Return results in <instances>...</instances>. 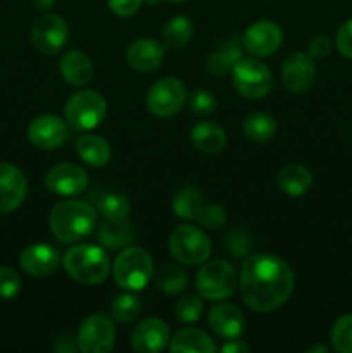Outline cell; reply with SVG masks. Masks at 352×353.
<instances>
[{
    "label": "cell",
    "instance_id": "f546056e",
    "mask_svg": "<svg viewBox=\"0 0 352 353\" xmlns=\"http://www.w3.org/2000/svg\"><path fill=\"white\" fill-rule=\"evenodd\" d=\"M193 37V24L188 17L175 16L162 28V40L171 48H183Z\"/></svg>",
    "mask_w": 352,
    "mask_h": 353
},
{
    "label": "cell",
    "instance_id": "7c38bea8",
    "mask_svg": "<svg viewBox=\"0 0 352 353\" xmlns=\"http://www.w3.org/2000/svg\"><path fill=\"white\" fill-rule=\"evenodd\" d=\"M317 69L313 55L306 52H293L282 65V81L292 93H306L316 81Z\"/></svg>",
    "mask_w": 352,
    "mask_h": 353
},
{
    "label": "cell",
    "instance_id": "d6a6232c",
    "mask_svg": "<svg viewBox=\"0 0 352 353\" xmlns=\"http://www.w3.org/2000/svg\"><path fill=\"white\" fill-rule=\"evenodd\" d=\"M99 210L104 216V219L109 221H123L130 216L131 203L126 195L121 193H109L104 199H100Z\"/></svg>",
    "mask_w": 352,
    "mask_h": 353
},
{
    "label": "cell",
    "instance_id": "83f0119b",
    "mask_svg": "<svg viewBox=\"0 0 352 353\" xmlns=\"http://www.w3.org/2000/svg\"><path fill=\"white\" fill-rule=\"evenodd\" d=\"M244 134L252 141H259L264 143L275 138L276 131H278V124H276L275 117H271L266 112H252L248 114L242 124Z\"/></svg>",
    "mask_w": 352,
    "mask_h": 353
},
{
    "label": "cell",
    "instance_id": "603a6c76",
    "mask_svg": "<svg viewBox=\"0 0 352 353\" xmlns=\"http://www.w3.org/2000/svg\"><path fill=\"white\" fill-rule=\"evenodd\" d=\"M192 138L193 147L199 152L207 155L219 154L224 147H226V133L221 126L211 121H202V123L195 124L192 128Z\"/></svg>",
    "mask_w": 352,
    "mask_h": 353
},
{
    "label": "cell",
    "instance_id": "7a4b0ae2",
    "mask_svg": "<svg viewBox=\"0 0 352 353\" xmlns=\"http://www.w3.org/2000/svg\"><path fill=\"white\" fill-rule=\"evenodd\" d=\"M95 221V209L90 203L71 199L62 200L52 207L48 226L55 240L61 243H76L92 234Z\"/></svg>",
    "mask_w": 352,
    "mask_h": 353
},
{
    "label": "cell",
    "instance_id": "8d00e7d4",
    "mask_svg": "<svg viewBox=\"0 0 352 353\" xmlns=\"http://www.w3.org/2000/svg\"><path fill=\"white\" fill-rule=\"evenodd\" d=\"M217 102L216 97L209 92V90H195L190 95V109L197 114V116H211L216 110Z\"/></svg>",
    "mask_w": 352,
    "mask_h": 353
},
{
    "label": "cell",
    "instance_id": "484cf974",
    "mask_svg": "<svg viewBox=\"0 0 352 353\" xmlns=\"http://www.w3.org/2000/svg\"><path fill=\"white\" fill-rule=\"evenodd\" d=\"M276 183H278V188L286 195L300 196L309 192L313 186V174L304 165L289 164L280 169Z\"/></svg>",
    "mask_w": 352,
    "mask_h": 353
},
{
    "label": "cell",
    "instance_id": "9a60e30c",
    "mask_svg": "<svg viewBox=\"0 0 352 353\" xmlns=\"http://www.w3.org/2000/svg\"><path fill=\"white\" fill-rule=\"evenodd\" d=\"M28 138L40 150H57L68 140V126L59 116L43 114L31 121Z\"/></svg>",
    "mask_w": 352,
    "mask_h": 353
},
{
    "label": "cell",
    "instance_id": "6da1fadb",
    "mask_svg": "<svg viewBox=\"0 0 352 353\" xmlns=\"http://www.w3.org/2000/svg\"><path fill=\"white\" fill-rule=\"evenodd\" d=\"M242 300L254 312H271L290 299L295 276L278 255L254 254L242 264L238 274Z\"/></svg>",
    "mask_w": 352,
    "mask_h": 353
},
{
    "label": "cell",
    "instance_id": "3957f363",
    "mask_svg": "<svg viewBox=\"0 0 352 353\" xmlns=\"http://www.w3.org/2000/svg\"><path fill=\"white\" fill-rule=\"evenodd\" d=\"M66 272L79 285L95 286L107 279L110 272V261L107 252L97 245H75L62 259Z\"/></svg>",
    "mask_w": 352,
    "mask_h": 353
},
{
    "label": "cell",
    "instance_id": "44dd1931",
    "mask_svg": "<svg viewBox=\"0 0 352 353\" xmlns=\"http://www.w3.org/2000/svg\"><path fill=\"white\" fill-rule=\"evenodd\" d=\"M62 79L71 86H85L93 78V64L81 50L66 52L59 62Z\"/></svg>",
    "mask_w": 352,
    "mask_h": 353
},
{
    "label": "cell",
    "instance_id": "f35d334b",
    "mask_svg": "<svg viewBox=\"0 0 352 353\" xmlns=\"http://www.w3.org/2000/svg\"><path fill=\"white\" fill-rule=\"evenodd\" d=\"M226 247L228 252H231L235 257L240 259L248 254V250H251L252 247V240L251 236H248V233H245V231H233V233L226 238Z\"/></svg>",
    "mask_w": 352,
    "mask_h": 353
},
{
    "label": "cell",
    "instance_id": "cb8c5ba5",
    "mask_svg": "<svg viewBox=\"0 0 352 353\" xmlns=\"http://www.w3.org/2000/svg\"><path fill=\"white\" fill-rule=\"evenodd\" d=\"M76 154L92 168H104L110 161V145L99 134L85 133L76 141Z\"/></svg>",
    "mask_w": 352,
    "mask_h": 353
},
{
    "label": "cell",
    "instance_id": "4dcf8cb0",
    "mask_svg": "<svg viewBox=\"0 0 352 353\" xmlns=\"http://www.w3.org/2000/svg\"><path fill=\"white\" fill-rule=\"evenodd\" d=\"M154 281L159 290L169 293V295H175V293L183 292L188 286V274L178 265L166 264L155 272Z\"/></svg>",
    "mask_w": 352,
    "mask_h": 353
},
{
    "label": "cell",
    "instance_id": "8992f818",
    "mask_svg": "<svg viewBox=\"0 0 352 353\" xmlns=\"http://www.w3.org/2000/svg\"><path fill=\"white\" fill-rule=\"evenodd\" d=\"M195 286L202 299L219 302L235 292L238 286V274L230 262L211 261L197 272Z\"/></svg>",
    "mask_w": 352,
    "mask_h": 353
},
{
    "label": "cell",
    "instance_id": "d4e9b609",
    "mask_svg": "<svg viewBox=\"0 0 352 353\" xmlns=\"http://www.w3.org/2000/svg\"><path fill=\"white\" fill-rule=\"evenodd\" d=\"M242 47L244 45H242V40H238V38H230V40L223 41L207 59V71L214 76H224L231 72L235 64L244 57L242 55Z\"/></svg>",
    "mask_w": 352,
    "mask_h": 353
},
{
    "label": "cell",
    "instance_id": "9c48e42d",
    "mask_svg": "<svg viewBox=\"0 0 352 353\" xmlns=\"http://www.w3.org/2000/svg\"><path fill=\"white\" fill-rule=\"evenodd\" d=\"M186 99H188V93H186L183 81H179L178 78H173V76H168V78L155 81L148 88L145 103H147V109L152 116L169 119V117L176 116L183 109Z\"/></svg>",
    "mask_w": 352,
    "mask_h": 353
},
{
    "label": "cell",
    "instance_id": "60d3db41",
    "mask_svg": "<svg viewBox=\"0 0 352 353\" xmlns=\"http://www.w3.org/2000/svg\"><path fill=\"white\" fill-rule=\"evenodd\" d=\"M144 0H107V6L116 16L130 17L138 12Z\"/></svg>",
    "mask_w": 352,
    "mask_h": 353
},
{
    "label": "cell",
    "instance_id": "5b68a950",
    "mask_svg": "<svg viewBox=\"0 0 352 353\" xmlns=\"http://www.w3.org/2000/svg\"><path fill=\"white\" fill-rule=\"evenodd\" d=\"M66 123L79 133H88L102 124L107 116V102L95 90H83L69 97L64 107Z\"/></svg>",
    "mask_w": 352,
    "mask_h": 353
},
{
    "label": "cell",
    "instance_id": "f1b7e54d",
    "mask_svg": "<svg viewBox=\"0 0 352 353\" xmlns=\"http://www.w3.org/2000/svg\"><path fill=\"white\" fill-rule=\"evenodd\" d=\"M204 202L202 195L199 190L193 186H185L176 193L175 200H173V210L179 219L185 221H197L200 210H202Z\"/></svg>",
    "mask_w": 352,
    "mask_h": 353
},
{
    "label": "cell",
    "instance_id": "ac0fdd59",
    "mask_svg": "<svg viewBox=\"0 0 352 353\" xmlns=\"http://www.w3.org/2000/svg\"><path fill=\"white\" fill-rule=\"evenodd\" d=\"M61 255L47 243H33L24 248L19 255V265L24 272L37 278H45L57 271Z\"/></svg>",
    "mask_w": 352,
    "mask_h": 353
},
{
    "label": "cell",
    "instance_id": "7dc6e473",
    "mask_svg": "<svg viewBox=\"0 0 352 353\" xmlns=\"http://www.w3.org/2000/svg\"><path fill=\"white\" fill-rule=\"evenodd\" d=\"M147 2L148 3H155V2H157V0H147Z\"/></svg>",
    "mask_w": 352,
    "mask_h": 353
},
{
    "label": "cell",
    "instance_id": "e0dca14e",
    "mask_svg": "<svg viewBox=\"0 0 352 353\" xmlns=\"http://www.w3.org/2000/svg\"><path fill=\"white\" fill-rule=\"evenodd\" d=\"M28 183L23 172L12 164L0 162V214L16 210L26 199Z\"/></svg>",
    "mask_w": 352,
    "mask_h": 353
},
{
    "label": "cell",
    "instance_id": "d590c367",
    "mask_svg": "<svg viewBox=\"0 0 352 353\" xmlns=\"http://www.w3.org/2000/svg\"><path fill=\"white\" fill-rule=\"evenodd\" d=\"M21 292V278L16 269L0 265V299L12 300Z\"/></svg>",
    "mask_w": 352,
    "mask_h": 353
},
{
    "label": "cell",
    "instance_id": "2e32d148",
    "mask_svg": "<svg viewBox=\"0 0 352 353\" xmlns=\"http://www.w3.org/2000/svg\"><path fill=\"white\" fill-rule=\"evenodd\" d=\"M171 333L162 319L148 317L141 321L131 333V347L138 353H157L169 345Z\"/></svg>",
    "mask_w": 352,
    "mask_h": 353
},
{
    "label": "cell",
    "instance_id": "7402d4cb",
    "mask_svg": "<svg viewBox=\"0 0 352 353\" xmlns=\"http://www.w3.org/2000/svg\"><path fill=\"white\" fill-rule=\"evenodd\" d=\"M216 350L217 347L213 338L197 327L179 330L169 340V352L171 353H214Z\"/></svg>",
    "mask_w": 352,
    "mask_h": 353
},
{
    "label": "cell",
    "instance_id": "277c9868",
    "mask_svg": "<svg viewBox=\"0 0 352 353\" xmlns=\"http://www.w3.org/2000/svg\"><path fill=\"white\" fill-rule=\"evenodd\" d=\"M116 285L126 292H140L154 274L150 254L140 247H124L113 265Z\"/></svg>",
    "mask_w": 352,
    "mask_h": 353
},
{
    "label": "cell",
    "instance_id": "4316f807",
    "mask_svg": "<svg viewBox=\"0 0 352 353\" xmlns=\"http://www.w3.org/2000/svg\"><path fill=\"white\" fill-rule=\"evenodd\" d=\"M135 240V231L126 219L123 221H109L106 219L99 230V241L109 250L130 247Z\"/></svg>",
    "mask_w": 352,
    "mask_h": 353
},
{
    "label": "cell",
    "instance_id": "ffe728a7",
    "mask_svg": "<svg viewBox=\"0 0 352 353\" xmlns=\"http://www.w3.org/2000/svg\"><path fill=\"white\" fill-rule=\"evenodd\" d=\"M166 57V48L154 38H138L128 47L126 61L130 68L140 72L155 71Z\"/></svg>",
    "mask_w": 352,
    "mask_h": 353
},
{
    "label": "cell",
    "instance_id": "836d02e7",
    "mask_svg": "<svg viewBox=\"0 0 352 353\" xmlns=\"http://www.w3.org/2000/svg\"><path fill=\"white\" fill-rule=\"evenodd\" d=\"M331 347L338 353H352V314L338 317L331 327Z\"/></svg>",
    "mask_w": 352,
    "mask_h": 353
},
{
    "label": "cell",
    "instance_id": "74e56055",
    "mask_svg": "<svg viewBox=\"0 0 352 353\" xmlns=\"http://www.w3.org/2000/svg\"><path fill=\"white\" fill-rule=\"evenodd\" d=\"M197 223L206 230L216 231L226 223V212L221 205H204L199 217H197Z\"/></svg>",
    "mask_w": 352,
    "mask_h": 353
},
{
    "label": "cell",
    "instance_id": "7bdbcfd3",
    "mask_svg": "<svg viewBox=\"0 0 352 353\" xmlns=\"http://www.w3.org/2000/svg\"><path fill=\"white\" fill-rule=\"evenodd\" d=\"M223 353H247L251 352V347L245 343L240 338H233V340H226V343L221 347Z\"/></svg>",
    "mask_w": 352,
    "mask_h": 353
},
{
    "label": "cell",
    "instance_id": "f6af8a7d",
    "mask_svg": "<svg viewBox=\"0 0 352 353\" xmlns=\"http://www.w3.org/2000/svg\"><path fill=\"white\" fill-rule=\"evenodd\" d=\"M307 353H326L328 352V348L324 347V345H314V347H311V348H307L306 350Z\"/></svg>",
    "mask_w": 352,
    "mask_h": 353
},
{
    "label": "cell",
    "instance_id": "e575fe53",
    "mask_svg": "<svg viewBox=\"0 0 352 353\" xmlns=\"http://www.w3.org/2000/svg\"><path fill=\"white\" fill-rule=\"evenodd\" d=\"M204 302L202 296L185 295L176 302L175 317L183 324H193L202 317Z\"/></svg>",
    "mask_w": 352,
    "mask_h": 353
},
{
    "label": "cell",
    "instance_id": "ba28073f",
    "mask_svg": "<svg viewBox=\"0 0 352 353\" xmlns=\"http://www.w3.org/2000/svg\"><path fill=\"white\" fill-rule=\"evenodd\" d=\"M231 81L235 90L248 100L262 99L273 88L271 71L255 59L242 57L231 69Z\"/></svg>",
    "mask_w": 352,
    "mask_h": 353
},
{
    "label": "cell",
    "instance_id": "30bf717a",
    "mask_svg": "<svg viewBox=\"0 0 352 353\" xmlns=\"http://www.w3.org/2000/svg\"><path fill=\"white\" fill-rule=\"evenodd\" d=\"M78 348L85 353H109L116 343V326L106 314H92L81 323L76 338Z\"/></svg>",
    "mask_w": 352,
    "mask_h": 353
},
{
    "label": "cell",
    "instance_id": "bcb514c9",
    "mask_svg": "<svg viewBox=\"0 0 352 353\" xmlns=\"http://www.w3.org/2000/svg\"><path fill=\"white\" fill-rule=\"evenodd\" d=\"M169 2H186V0H169Z\"/></svg>",
    "mask_w": 352,
    "mask_h": 353
},
{
    "label": "cell",
    "instance_id": "4fadbf2b",
    "mask_svg": "<svg viewBox=\"0 0 352 353\" xmlns=\"http://www.w3.org/2000/svg\"><path fill=\"white\" fill-rule=\"evenodd\" d=\"M283 41L282 28L269 19L252 23L242 37V45L255 57H269L280 48Z\"/></svg>",
    "mask_w": 352,
    "mask_h": 353
},
{
    "label": "cell",
    "instance_id": "52a82bcc",
    "mask_svg": "<svg viewBox=\"0 0 352 353\" xmlns=\"http://www.w3.org/2000/svg\"><path fill=\"white\" fill-rule=\"evenodd\" d=\"M211 241L202 230L190 224L175 228L169 236V252L185 265L204 264L211 257Z\"/></svg>",
    "mask_w": 352,
    "mask_h": 353
},
{
    "label": "cell",
    "instance_id": "1f68e13d",
    "mask_svg": "<svg viewBox=\"0 0 352 353\" xmlns=\"http://www.w3.org/2000/svg\"><path fill=\"white\" fill-rule=\"evenodd\" d=\"M141 312V303L131 293H121L116 295L110 302V317H113L116 323L121 324H130L140 316Z\"/></svg>",
    "mask_w": 352,
    "mask_h": 353
},
{
    "label": "cell",
    "instance_id": "ee69618b",
    "mask_svg": "<svg viewBox=\"0 0 352 353\" xmlns=\"http://www.w3.org/2000/svg\"><path fill=\"white\" fill-rule=\"evenodd\" d=\"M55 0H33V6L40 10H47L50 7H54Z\"/></svg>",
    "mask_w": 352,
    "mask_h": 353
},
{
    "label": "cell",
    "instance_id": "ab89813d",
    "mask_svg": "<svg viewBox=\"0 0 352 353\" xmlns=\"http://www.w3.org/2000/svg\"><path fill=\"white\" fill-rule=\"evenodd\" d=\"M335 45H337V50L344 57L352 59V17L338 28L337 37H335Z\"/></svg>",
    "mask_w": 352,
    "mask_h": 353
},
{
    "label": "cell",
    "instance_id": "b9f144b4",
    "mask_svg": "<svg viewBox=\"0 0 352 353\" xmlns=\"http://www.w3.org/2000/svg\"><path fill=\"white\" fill-rule=\"evenodd\" d=\"M331 40L326 34H317L311 40L309 43V55H313L314 59H324L326 55L331 54Z\"/></svg>",
    "mask_w": 352,
    "mask_h": 353
},
{
    "label": "cell",
    "instance_id": "8fae6325",
    "mask_svg": "<svg viewBox=\"0 0 352 353\" xmlns=\"http://www.w3.org/2000/svg\"><path fill=\"white\" fill-rule=\"evenodd\" d=\"M69 28L64 17L59 14H41L31 26V41L43 55H55L68 43Z\"/></svg>",
    "mask_w": 352,
    "mask_h": 353
},
{
    "label": "cell",
    "instance_id": "5bb4252c",
    "mask_svg": "<svg viewBox=\"0 0 352 353\" xmlns=\"http://www.w3.org/2000/svg\"><path fill=\"white\" fill-rule=\"evenodd\" d=\"M45 186L61 196H75L88 188V172L78 164H57L45 176Z\"/></svg>",
    "mask_w": 352,
    "mask_h": 353
},
{
    "label": "cell",
    "instance_id": "d6986e66",
    "mask_svg": "<svg viewBox=\"0 0 352 353\" xmlns=\"http://www.w3.org/2000/svg\"><path fill=\"white\" fill-rule=\"evenodd\" d=\"M207 323L213 330L214 334H217L223 340H233L240 338L245 331V316L237 305L233 303H217L211 309L207 316Z\"/></svg>",
    "mask_w": 352,
    "mask_h": 353
}]
</instances>
